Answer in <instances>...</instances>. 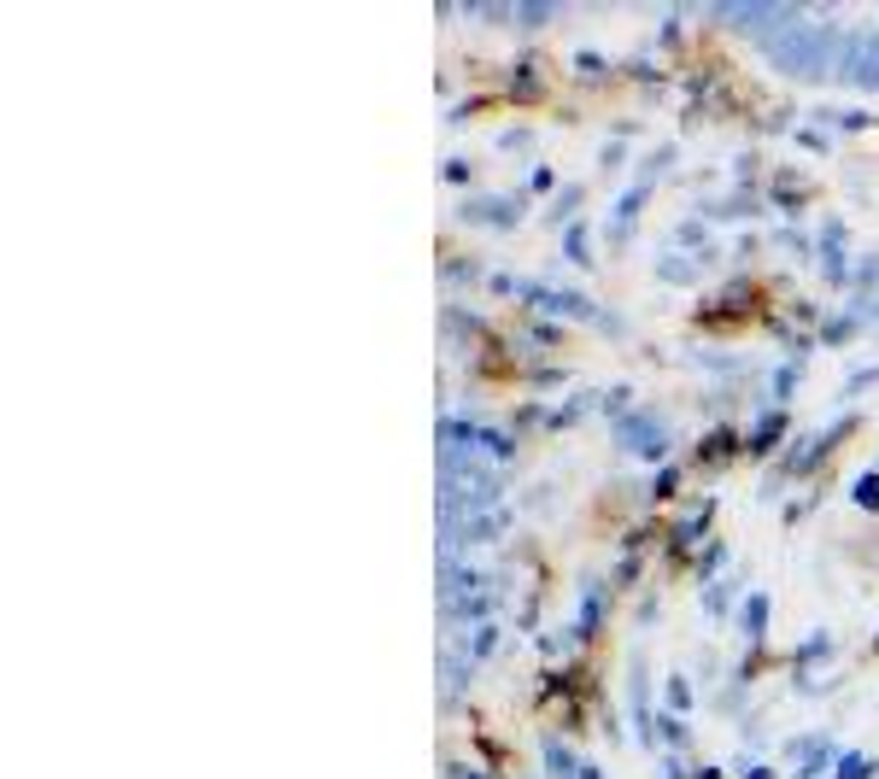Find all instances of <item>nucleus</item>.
<instances>
[{
	"label": "nucleus",
	"mask_w": 879,
	"mask_h": 779,
	"mask_svg": "<svg viewBox=\"0 0 879 779\" xmlns=\"http://www.w3.org/2000/svg\"><path fill=\"white\" fill-rule=\"evenodd\" d=\"M592 235H599V229H592V223H581V217H575V223H569V229H563L558 253H563L569 264H581V270H586V264L599 258V240H592Z\"/></svg>",
	"instance_id": "nucleus-21"
},
{
	"label": "nucleus",
	"mask_w": 879,
	"mask_h": 779,
	"mask_svg": "<svg viewBox=\"0 0 879 779\" xmlns=\"http://www.w3.org/2000/svg\"><path fill=\"white\" fill-rule=\"evenodd\" d=\"M657 276L663 281H692V276H698V258H686V253H674V246H668V253L657 258Z\"/></svg>",
	"instance_id": "nucleus-32"
},
{
	"label": "nucleus",
	"mask_w": 879,
	"mask_h": 779,
	"mask_svg": "<svg viewBox=\"0 0 879 779\" xmlns=\"http://www.w3.org/2000/svg\"><path fill=\"white\" fill-rule=\"evenodd\" d=\"M791 141H797L804 153H832V130H827V123H804Z\"/></svg>",
	"instance_id": "nucleus-35"
},
{
	"label": "nucleus",
	"mask_w": 879,
	"mask_h": 779,
	"mask_svg": "<svg viewBox=\"0 0 879 779\" xmlns=\"http://www.w3.org/2000/svg\"><path fill=\"white\" fill-rule=\"evenodd\" d=\"M563 340H569V322H551V317H528L517 335H510L517 352H558Z\"/></svg>",
	"instance_id": "nucleus-15"
},
{
	"label": "nucleus",
	"mask_w": 879,
	"mask_h": 779,
	"mask_svg": "<svg viewBox=\"0 0 879 779\" xmlns=\"http://www.w3.org/2000/svg\"><path fill=\"white\" fill-rule=\"evenodd\" d=\"M868 328V317H862V305H845V311H832V317H821V328H815V346H845V340H856Z\"/></svg>",
	"instance_id": "nucleus-17"
},
{
	"label": "nucleus",
	"mask_w": 879,
	"mask_h": 779,
	"mask_svg": "<svg viewBox=\"0 0 879 779\" xmlns=\"http://www.w3.org/2000/svg\"><path fill=\"white\" fill-rule=\"evenodd\" d=\"M832 645H838V639H832L827 627H809L804 639L786 650V668H791V686H797V691H815V686H821V680H815V668L832 656Z\"/></svg>",
	"instance_id": "nucleus-9"
},
{
	"label": "nucleus",
	"mask_w": 879,
	"mask_h": 779,
	"mask_svg": "<svg viewBox=\"0 0 879 779\" xmlns=\"http://www.w3.org/2000/svg\"><path fill=\"white\" fill-rule=\"evenodd\" d=\"M499 645H504V627H499V615H493V622H481V627H469V633H463V650H469V663H493V656H499Z\"/></svg>",
	"instance_id": "nucleus-24"
},
{
	"label": "nucleus",
	"mask_w": 879,
	"mask_h": 779,
	"mask_svg": "<svg viewBox=\"0 0 879 779\" xmlns=\"http://www.w3.org/2000/svg\"><path fill=\"white\" fill-rule=\"evenodd\" d=\"M633 622H640V627H651V622H657V598H640V609H633Z\"/></svg>",
	"instance_id": "nucleus-42"
},
{
	"label": "nucleus",
	"mask_w": 879,
	"mask_h": 779,
	"mask_svg": "<svg viewBox=\"0 0 879 779\" xmlns=\"http://www.w3.org/2000/svg\"><path fill=\"white\" fill-rule=\"evenodd\" d=\"M797 387H804V358H780V363L768 369V404H780V410H786Z\"/></svg>",
	"instance_id": "nucleus-22"
},
{
	"label": "nucleus",
	"mask_w": 879,
	"mask_h": 779,
	"mask_svg": "<svg viewBox=\"0 0 879 779\" xmlns=\"http://www.w3.org/2000/svg\"><path fill=\"white\" fill-rule=\"evenodd\" d=\"M668 246H674V253H686V258H698V264H715V258H722V246L709 240V223H704V217H674Z\"/></svg>",
	"instance_id": "nucleus-13"
},
{
	"label": "nucleus",
	"mask_w": 879,
	"mask_h": 779,
	"mask_svg": "<svg viewBox=\"0 0 879 779\" xmlns=\"http://www.w3.org/2000/svg\"><path fill=\"white\" fill-rule=\"evenodd\" d=\"M850 287H856V299H873V294H879V253H856Z\"/></svg>",
	"instance_id": "nucleus-30"
},
{
	"label": "nucleus",
	"mask_w": 879,
	"mask_h": 779,
	"mask_svg": "<svg viewBox=\"0 0 879 779\" xmlns=\"http://www.w3.org/2000/svg\"><path fill=\"white\" fill-rule=\"evenodd\" d=\"M651 194H657V182H651V176H633L627 188H622L616 199H610V212H604V240H610V246H622V240H627V229L640 223V212L651 205Z\"/></svg>",
	"instance_id": "nucleus-8"
},
{
	"label": "nucleus",
	"mask_w": 879,
	"mask_h": 779,
	"mask_svg": "<svg viewBox=\"0 0 879 779\" xmlns=\"http://www.w3.org/2000/svg\"><path fill=\"white\" fill-rule=\"evenodd\" d=\"M873 463H879V458H873Z\"/></svg>",
	"instance_id": "nucleus-46"
},
{
	"label": "nucleus",
	"mask_w": 879,
	"mask_h": 779,
	"mask_svg": "<svg viewBox=\"0 0 879 779\" xmlns=\"http://www.w3.org/2000/svg\"><path fill=\"white\" fill-rule=\"evenodd\" d=\"M786 440H791V410H780V404H763L745 422V458H756V463H774L786 451Z\"/></svg>",
	"instance_id": "nucleus-6"
},
{
	"label": "nucleus",
	"mask_w": 879,
	"mask_h": 779,
	"mask_svg": "<svg viewBox=\"0 0 879 779\" xmlns=\"http://www.w3.org/2000/svg\"><path fill=\"white\" fill-rule=\"evenodd\" d=\"M440 182H452V188H469V182H476V164H469L463 153H446V158H440Z\"/></svg>",
	"instance_id": "nucleus-33"
},
{
	"label": "nucleus",
	"mask_w": 879,
	"mask_h": 779,
	"mask_svg": "<svg viewBox=\"0 0 879 779\" xmlns=\"http://www.w3.org/2000/svg\"><path fill=\"white\" fill-rule=\"evenodd\" d=\"M569 71H575V76H604L610 59L599 48H575V53H569Z\"/></svg>",
	"instance_id": "nucleus-34"
},
{
	"label": "nucleus",
	"mask_w": 879,
	"mask_h": 779,
	"mask_svg": "<svg viewBox=\"0 0 879 779\" xmlns=\"http://www.w3.org/2000/svg\"><path fill=\"white\" fill-rule=\"evenodd\" d=\"M622 153H627V141H622V135H616V141H604V147H599V164H604V171H616Z\"/></svg>",
	"instance_id": "nucleus-39"
},
{
	"label": "nucleus",
	"mask_w": 879,
	"mask_h": 779,
	"mask_svg": "<svg viewBox=\"0 0 879 779\" xmlns=\"http://www.w3.org/2000/svg\"><path fill=\"white\" fill-rule=\"evenodd\" d=\"M522 779H545V773H522Z\"/></svg>",
	"instance_id": "nucleus-45"
},
{
	"label": "nucleus",
	"mask_w": 879,
	"mask_h": 779,
	"mask_svg": "<svg viewBox=\"0 0 879 779\" xmlns=\"http://www.w3.org/2000/svg\"><path fill=\"white\" fill-rule=\"evenodd\" d=\"M733 458H745V422H733V417H727V422H709L704 434L686 445L692 475H722Z\"/></svg>",
	"instance_id": "nucleus-3"
},
{
	"label": "nucleus",
	"mask_w": 879,
	"mask_h": 779,
	"mask_svg": "<svg viewBox=\"0 0 879 779\" xmlns=\"http://www.w3.org/2000/svg\"><path fill=\"white\" fill-rule=\"evenodd\" d=\"M692 779H727L722 762H692Z\"/></svg>",
	"instance_id": "nucleus-41"
},
{
	"label": "nucleus",
	"mask_w": 879,
	"mask_h": 779,
	"mask_svg": "<svg viewBox=\"0 0 879 779\" xmlns=\"http://www.w3.org/2000/svg\"><path fill=\"white\" fill-rule=\"evenodd\" d=\"M727 557H733V551H727V540H722V533H715V540H704L698 551H692V563H686V574H692V581H698V586H709V581H722V568H727Z\"/></svg>",
	"instance_id": "nucleus-19"
},
{
	"label": "nucleus",
	"mask_w": 879,
	"mask_h": 779,
	"mask_svg": "<svg viewBox=\"0 0 879 779\" xmlns=\"http://www.w3.org/2000/svg\"><path fill=\"white\" fill-rule=\"evenodd\" d=\"M868 650H873V656H879V633H873V639H868Z\"/></svg>",
	"instance_id": "nucleus-44"
},
{
	"label": "nucleus",
	"mask_w": 879,
	"mask_h": 779,
	"mask_svg": "<svg viewBox=\"0 0 879 779\" xmlns=\"http://www.w3.org/2000/svg\"><path fill=\"white\" fill-rule=\"evenodd\" d=\"M558 188H563V182H558V171H551L545 158H540V164H528V176H522V194H528V199H551Z\"/></svg>",
	"instance_id": "nucleus-29"
},
{
	"label": "nucleus",
	"mask_w": 879,
	"mask_h": 779,
	"mask_svg": "<svg viewBox=\"0 0 879 779\" xmlns=\"http://www.w3.org/2000/svg\"><path fill=\"white\" fill-rule=\"evenodd\" d=\"M850 504L862 516H879V463H868L862 475H850Z\"/></svg>",
	"instance_id": "nucleus-26"
},
{
	"label": "nucleus",
	"mask_w": 879,
	"mask_h": 779,
	"mask_svg": "<svg viewBox=\"0 0 879 779\" xmlns=\"http://www.w3.org/2000/svg\"><path fill=\"white\" fill-rule=\"evenodd\" d=\"M610 434H616V445L627 451L633 463H651V469L674 463V428L657 417V410H640V404H633L627 417L610 422Z\"/></svg>",
	"instance_id": "nucleus-2"
},
{
	"label": "nucleus",
	"mask_w": 879,
	"mask_h": 779,
	"mask_svg": "<svg viewBox=\"0 0 879 779\" xmlns=\"http://www.w3.org/2000/svg\"><path fill=\"white\" fill-rule=\"evenodd\" d=\"M499 147H504V153H522V147H528V130H504Z\"/></svg>",
	"instance_id": "nucleus-40"
},
{
	"label": "nucleus",
	"mask_w": 879,
	"mask_h": 779,
	"mask_svg": "<svg viewBox=\"0 0 879 779\" xmlns=\"http://www.w3.org/2000/svg\"><path fill=\"white\" fill-rule=\"evenodd\" d=\"M733 627L745 633V645H768V627H774V592L750 586L745 604H739V615H733Z\"/></svg>",
	"instance_id": "nucleus-11"
},
{
	"label": "nucleus",
	"mask_w": 879,
	"mask_h": 779,
	"mask_svg": "<svg viewBox=\"0 0 879 779\" xmlns=\"http://www.w3.org/2000/svg\"><path fill=\"white\" fill-rule=\"evenodd\" d=\"M698 212L704 217H756V212H763V194H756V188H733L722 199H704Z\"/></svg>",
	"instance_id": "nucleus-23"
},
{
	"label": "nucleus",
	"mask_w": 879,
	"mask_h": 779,
	"mask_svg": "<svg viewBox=\"0 0 879 779\" xmlns=\"http://www.w3.org/2000/svg\"><path fill=\"white\" fill-rule=\"evenodd\" d=\"M581 762H586V756L575 750V738H569V732H545L540 738V773L545 779H575Z\"/></svg>",
	"instance_id": "nucleus-14"
},
{
	"label": "nucleus",
	"mask_w": 879,
	"mask_h": 779,
	"mask_svg": "<svg viewBox=\"0 0 879 779\" xmlns=\"http://www.w3.org/2000/svg\"><path fill=\"white\" fill-rule=\"evenodd\" d=\"M862 422H868L862 410H838V417H832L827 428H809V434H815V445H809V469H821V463L832 458L838 445H845V440H856V428H862Z\"/></svg>",
	"instance_id": "nucleus-12"
},
{
	"label": "nucleus",
	"mask_w": 879,
	"mask_h": 779,
	"mask_svg": "<svg viewBox=\"0 0 879 779\" xmlns=\"http://www.w3.org/2000/svg\"><path fill=\"white\" fill-rule=\"evenodd\" d=\"M610 598H616V586L604 581V574H586L581 581V598H575V622H569V645L586 650L592 639H599L604 615H610Z\"/></svg>",
	"instance_id": "nucleus-5"
},
{
	"label": "nucleus",
	"mask_w": 879,
	"mask_h": 779,
	"mask_svg": "<svg viewBox=\"0 0 879 779\" xmlns=\"http://www.w3.org/2000/svg\"><path fill=\"white\" fill-rule=\"evenodd\" d=\"M522 381L534 387V393H551V387L569 381V369H558V363H522Z\"/></svg>",
	"instance_id": "nucleus-31"
},
{
	"label": "nucleus",
	"mask_w": 879,
	"mask_h": 779,
	"mask_svg": "<svg viewBox=\"0 0 879 779\" xmlns=\"http://www.w3.org/2000/svg\"><path fill=\"white\" fill-rule=\"evenodd\" d=\"M739 604H745L739 574H722V581L704 586V615H709V622H733V615H739Z\"/></svg>",
	"instance_id": "nucleus-16"
},
{
	"label": "nucleus",
	"mask_w": 879,
	"mask_h": 779,
	"mask_svg": "<svg viewBox=\"0 0 879 779\" xmlns=\"http://www.w3.org/2000/svg\"><path fill=\"white\" fill-rule=\"evenodd\" d=\"M458 223H481V229H517V223L528 217V194H463L452 205Z\"/></svg>",
	"instance_id": "nucleus-4"
},
{
	"label": "nucleus",
	"mask_w": 879,
	"mask_h": 779,
	"mask_svg": "<svg viewBox=\"0 0 879 779\" xmlns=\"http://www.w3.org/2000/svg\"><path fill=\"white\" fill-rule=\"evenodd\" d=\"M827 779H879V756H868V750H838V762H832Z\"/></svg>",
	"instance_id": "nucleus-25"
},
{
	"label": "nucleus",
	"mask_w": 879,
	"mask_h": 779,
	"mask_svg": "<svg viewBox=\"0 0 879 779\" xmlns=\"http://www.w3.org/2000/svg\"><path fill=\"white\" fill-rule=\"evenodd\" d=\"M575 779H610V773H604V768H599V762H592V756H586V762H581V773H575Z\"/></svg>",
	"instance_id": "nucleus-43"
},
{
	"label": "nucleus",
	"mask_w": 879,
	"mask_h": 779,
	"mask_svg": "<svg viewBox=\"0 0 879 779\" xmlns=\"http://www.w3.org/2000/svg\"><path fill=\"white\" fill-rule=\"evenodd\" d=\"M440 270H446V281H452V287H469V281H487V270H481L476 258H469V253H446V246H440Z\"/></svg>",
	"instance_id": "nucleus-28"
},
{
	"label": "nucleus",
	"mask_w": 879,
	"mask_h": 779,
	"mask_svg": "<svg viewBox=\"0 0 879 779\" xmlns=\"http://www.w3.org/2000/svg\"><path fill=\"white\" fill-rule=\"evenodd\" d=\"M704 540H715V492H698V499H674L663 510V551L657 563L663 574H681L692 563V551Z\"/></svg>",
	"instance_id": "nucleus-1"
},
{
	"label": "nucleus",
	"mask_w": 879,
	"mask_h": 779,
	"mask_svg": "<svg viewBox=\"0 0 879 779\" xmlns=\"http://www.w3.org/2000/svg\"><path fill=\"white\" fill-rule=\"evenodd\" d=\"M873 381H879V363H856L850 381H845V399H856V393H862V387H873Z\"/></svg>",
	"instance_id": "nucleus-38"
},
{
	"label": "nucleus",
	"mask_w": 879,
	"mask_h": 779,
	"mask_svg": "<svg viewBox=\"0 0 879 779\" xmlns=\"http://www.w3.org/2000/svg\"><path fill=\"white\" fill-rule=\"evenodd\" d=\"M733 773H739V779H780V768L763 762V756H750V750H745V756H733Z\"/></svg>",
	"instance_id": "nucleus-36"
},
{
	"label": "nucleus",
	"mask_w": 879,
	"mask_h": 779,
	"mask_svg": "<svg viewBox=\"0 0 879 779\" xmlns=\"http://www.w3.org/2000/svg\"><path fill=\"white\" fill-rule=\"evenodd\" d=\"M581 199H586V182H563V188L540 205V223H558V229H569V223H575V212H581Z\"/></svg>",
	"instance_id": "nucleus-20"
},
{
	"label": "nucleus",
	"mask_w": 879,
	"mask_h": 779,
	"mask_svg": "<svg viewBox=\"0 0 879 779\" xmlns=\"http://www.w3.org/2000/svg\"><path fill=\"white\" fill-rule=\"evenodd\" d=\"M504 94L510 100H545V53L540 48H522L504 71Z\"/></svg>",
	"instance_id": "nucleus-10"
},
{
	"label": "nucleus",
	"mask_w": 879,
	"mask_h": 779,
	"mask_svg": "<svg viewBox=\"0 0 879 779\" xmlns=\"http://www.w3.org/2000/svg\"><path fill=\"white\" fill-rule=\"evenodd\" d=\"M476 750H481V762L493 768V773H504V762H510V745H504V738H487V732H481Z\"/></svg>",
	"instance_id": "nucleus-37"
},
{
	"label": "nucleus",
	"mask_w": 879,
	"mask_h": 779,
	"mask_svg": "<svg viewBox=\"0 0 879 779\" xmlns=\"http://www.w3.org/2000/svg\"><path fill=\"white\" fill-rule=\"evenodd\" d=\"M838 750H845V745H832V732H797V738H786L791 779H827L832 762H838Z\"/></svg>",
	"instance_id": "nucleus-7"
},
{
	"label": "nucleus",
	"mask_w": 879,
	"mask_h": 779,
	"mask_svg": "<svg viewBox=\"0 0 879 779\" xmlns=\"http://www.w3.org/2000/svg\"><path fill=\"white\" fill-rule=\"evenodd\" d=\"M657 704H663L668 715H692V709H698V704H692V680H686L681 668L663 674V697H657Z\"/></svg>",
	"instance_id": "nucleus-27"
},
{
	"label": "nucleus",
	"mask_w": 879,
	"mask_h": 779,
	"mask_svg": "<svg viewBox=\"0 0 879 779\" xmlns=\"http://www.w3.org/2000/svg\"><path fill=\"white\" fill-rule=\"evenodd\" d=\"M763 199H768V205H786V212H804V205H809V182H797V176L786 171V164H774Z\"/></svg>",
	"instance_id": "nucleus-18"
}]
</instances>
